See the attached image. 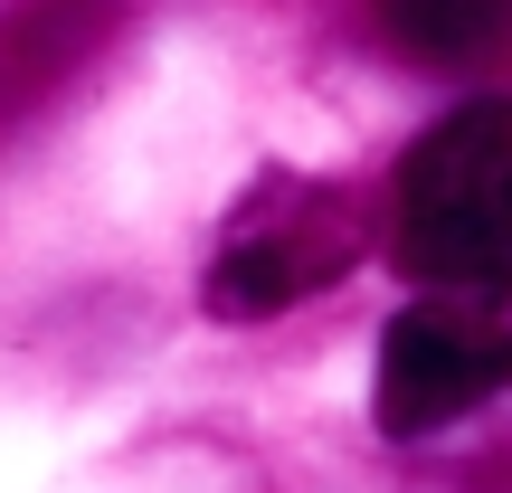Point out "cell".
<instances>
[{"label":"cell","mask_w":512,"mask_h":493,"mask_svg":"<svg viewBox=\"0 0 512 493\" xmlns=\"http://www.w3.org/2000/svg\"><path fill=\"white\" fill-rule=\"evenodd\" d=\"M389 256L418 285H512V95H475L408 143Z\"/></svg>","instance_id":"6da1fadb"},{"label":"cell","mask_w":512,"mask_h":493,"mask_svg":"<svg viewBox=\"0 0 512 493\" xmlns=\"http://www.w3.org/2000/svg\"><path fill=\"white\" fill-rule=\"evenodd\" d=\"M370 256V209L361 190L313 181V171H266L238 209L219 219L200 266V304L219 323H266V313L313 304Z\"/></svg>","instance_id":"7a4b0ae2"},{"label":"cell","mask_w":512,"mask_h":493,"mask_svg":"<svg viewBox=\"0 0 512 493\" xmlns=\"http://www.w3.org/2000/svg\"><path fill=\"white\" fill-rule=\"evenodd\" d=\"M512 389V285H427L380 342V437H437Z\"/></svg>","instance_id":"3957f363"},{"label":"cell","mask_w":512,"mask_h":493,"mask_svg":"<svg viewBox=\"0 0 512 493\" xmlns=\"http://www.w3.org/2000/svg\"><path fill=\"white\" fill-rule=\"evenodd\" d=\"M370 29L389 57L437 76L512 67V0H370Z\"/></svg>","instance_id":"277c9868"}]
</instances>
